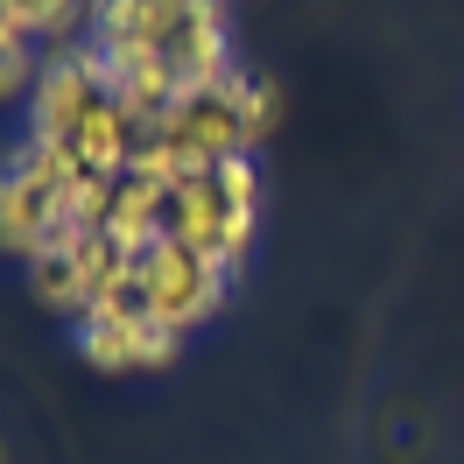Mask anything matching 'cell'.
Wrapping results in <instances>:
<instances>
[{
  "mask_svg": "<svg viewBox=\"0 0 464 464\" xmlns=\"http://www.w3.org/2000/svg\"><path fill=\"white\" fill-rule=\"evenodd\" d=\"M261 226V183H254V155H226L198 176H176L169 204H162V239L198 246L204 261L239 267Z\"/></svg>",
  "mask_w": 464,
  "mask_h": 464,
  "instance_id": "cell-1",
  "label": "cell"
},
{
  "mask_svg": "<svg viewBox=\"0 0 464 464\" xmlns=\"http://www.w3.org/2000/svg\"><path fill=\"white\" fill-rule=\"evenodd\" d=\"M134 282H141V310L148 317H162L169 331H198L204 317H218L226 310V282L232 267L204 261L198 246H183V239H155L134 254Z\"/></svg>",
  "mask_w": 464,
  "mask_h": 464,
  "instance_id": "cell-2",
  "label": "cell"
},
{
  "mask_svg": "<svg viewBox=\"0 0 464 464\" xmlns=\"http://www.w3.org/2000/svg\"><path fill=\"white\" fill-rule=\"evenodd\" d=\"M71 190H78V183H57V176L22 148V155L0 169V246L29 261V254H43L50 239H63Z\"/></svg>",
  "mask_w": 464,
  "mask_h": 464,
  "instance_id": "cell-3",
  "label": "cell"
},
{
  "mask_svg": "<svg viewBox=\"0 0 464 464\" xmlns=\"http://www.w3.org/2000/svg\"><path fill=\"white\" fill-rule=\"evenodd\" d=\"M113 261H120V246L106 232H63L43 254H29V289H35V303H50L57 317L78 324L99 303V282H106Z\"/></svg>",
  "mask_w": 464,
  "mask_h": 464,
  "instance_id": "cell-4",
  "label": "cell"
},
{
  "mask_svg": "<svg viewBox=\"0 0 464 464\" xmlns=\"http://www.w3.org/2000/svg\"><path fill=\"white\" fill-rule=\"evenodd\" d=\"M106 92H113V85H106V63L92 57V43L50 57V63H43V78H35V127H29V141L71 148V134L99 113V99H106Z\"/></svg>",
  "mask_w": 464,
  "mask_h": 464,
  "instance_id": "cell-5",
  "label": "cell"
},
{
  "mask_svg": "<svg viewBox=\"0 0 464 464\" xmlns=\"http://www.w3.org/2000/svg\"><path fill=\"white\" fill-rule=\"evenodd\" d=\"M71 331H78V352L99 373H155L183 352V331H169L148 310H99V317L71 324Z\"/></svg>",
  "mask_w": 464,
  "mask_h": 464,
  "instance_id": "cell-6",
  "label": "cell"
},
{
  "mask_svg": "<svg viewBox=\"0 0 464 464\" xmlns=\"http://www.w3.org/2000/svg\"><path fill=\"white\" fill-rule=\"evenodd\" d=\"M0 7L22 35H63L78 22V0H0Z\"/></svg>",
  "mask_w": 464,
  "mask_h": 464,
  "instance_id": "cell-7",
  "label": "cell"
},
{
  "mask_svg": "<svg viewBox=\"0 0 464 464\" xmlns=\"http://www.w3.org/2000/svg\"><path fill=\"white\" fill-rule=\"evenodd\" d=\"M29 71H35V57H29V35H22V29H7V22H0V99H7V92H22V85H29Z\"/></svg>",
  "mask_w": 464,
  "mask_h": 464,
  "instance_id": "cell-8",
  "label": "cell"
}]
</instances>
